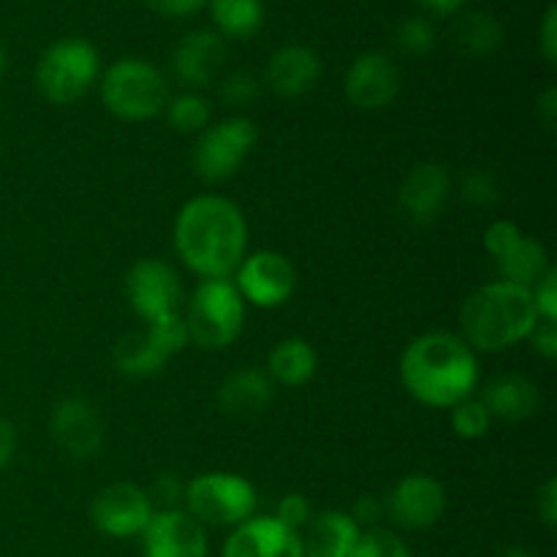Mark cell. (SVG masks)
Instances as JSON below:
<instances>
[{"mask_svg": "<svg viewBox=\"0 0 557 557\" xmlns=\"http://www.w3.org/2000/svg\"><path fill=\"white\" fill-rule=\"evenodd\" d=\"M539 49L549 65L557 63V5L544 11L542 27H539Z\"/></svg>", "mask_w": 557, "mask_h": 557, "instance_id": "39", "label": "cell"}, {"mask_svg": "<svg viewBox=\"0 0 557 557\" xmlns=\"http://www.w3.org/2000/svg\"><path fill=\"white\" fill-rule=\"evenodd\" d=\"M533 305L542 321H557V272L549 267L542 275V281L531 288Z\"/></svg>", "mask_w": 557, "mask_h": 557, "instance_id": "36", "label": "cell"}, {"mask_svg": "<svg viewBox=\"0 0 557 557\" xmlns=\"http://www.w3.org/2000/svg\"><path fill=\"white\" fill-rule=\"evenodd\" d=\"M101 101L120 120H150L166 109L169 85L147 60L123 58L103 71Z\"/></svg>", "mask_w": 557, "mask_h": 557, "instance_id": "5", "label": "cell"}, {"mask_svg": "<svg viewBox=\"0 0 557 557\" xmlns=\"http://www.w3.org/2000/svg\"><path fill=\"white\" fill-rule=\"evenodd\" d=\"M528 341L533 343V351L542 354L544 359H555L557 357V321L539 319V324L533 326Z\"/></svg>", "mask_w": 557, "mask_h": 557, "instance_id": "40", "label": "cell"}, {"mask_svg": "<svg viewBox=\"0 0 557 557\" xmlns=\"http://www.w3.org/2000/svg\"><path fill=\"white\" fill-rule=\"evenodd\" d=\"M381 509H384V506H381L373 495H364V498H359L357 506H354L351 520L357 522V525H373L381 517Z\"/></svg>", "mask_w": 557, "mask_h": 557, "instance_id": "43", "label": "cell"}, {"mask_svg": "<svg viewBox=\"0 0 557 557\" xmlns=\"http://www.w3.org/2000/svg\"><path fill=\"white\" fill-rule=\"evenodd\" d=\"M462 199L473 207H490L498 201V180L487 169H473L462 177Z\"/></svg>", "mask_w": 557, "mask_h": 557, "instance_id": "33", "label": "cell"}, {"mask_svg": "<svg viewBox=\"0 0 557 557\" xmlns=\"http://www.w3.org/2000/svg\"><path fill=\"white\" fill-rule=\"evenodd\" d=\"M455 41L471 58H487L504 41V27L487 11H468L457 20Z\"/></svg>", "mask_w": 557, "mask_h": 557, "instance_id": "26", "label": "cell"}, {"mask_svg": "<svg viewBox=\"0 0 557 557\" xmlns=\"http://www.w3.org/2000/svg\"><path fill=\"white\" fill-rule=\"evenodd\" d=\"M3 71H5V52H3V44H0V79H3Z\"/></svg>", "mask_w": 557, "mask_h": 557, "instance_id": "48", "label": "cell"}, {"mask_svg": "<svg viewBox=\"0 0 557 557\" xmlns=\"http://www.w3.org/2000/svg\"><path fill=\"white\" fill-rule=\"evenodd\" d=\"M210 16L226 38L256 36L264 25V3L261 0H207Z\"/></svg>", "mask_w": 557, "mask_h": 557, "instance_id": "25", "label": "cell"}, {"mask_svg": "<svg viewBox=\"0 0 557 557\" xmlns=\"http://www.w3.org/2000/svg\"><path fill=\"white\" fill-rule=\"evenodd\" d=\"M223 557H305L302 536L275 517H253L234 528L223 544Z\"/></svg>", "mask_w": 557, "mask_h": 557, "instance_id": "16", "label": "cell"}, {"mask_svg": "<svg viewBox=\"0 0 557 557\" xmlns=\"http://www.w3.org/2000/svg\"><path fill=\"white\" fill-rule=\"evenodd\" d=\"M237 292L245 302H253L256 308H281L288 302L297 288V270L292 261L277 250H256L239 261L237 270Z\"/></svg>", "mask_w": 557, "mask_h": 557, "instance_id": "9", "label": "cell"}, {"mask_svg": "<svg viewBox=\"0 0 557 557\" xmlns=\"http://www.w3.org/2000/svg\"><path fill=\"white\" fill-rule=\"evenodd\" d=\"M536 114L542 117V123L547 125V128H555V123H557V90L555 87H547V90L539 96Z\"/></svg>", "mask_w": 557, "mask_h": 557, "instance_id": "44", "label": "cell"}, {"mask_svg": "<svg viewBox=\"0 0 557 557\" xmlns=\"http://www.w3.org/2000/svg\"><path fill=\"white\" fill-rule=\"evenodd\" d=\"M498 270L500 281L533 288L542 281L544 272L549 270V256L542 243H536L533 237H525V234H522V237L511 245V250H506V253L500 256Z\"/></svg>", "mask_w": 557, "mask_h": 557, "instance_id": "24", "label": "cell"}, {"mask_svg": "<svg viewBox=\"0 0 557 557\" xmlns=\"http://www.w3.org/2000/svg\"><path fill=\"white\" fill-rule=\"evenodd\" d=\"M272 400V381L261 370L239 368L221 384L218 392V403L228 417L250 419L259 417Z\"/></svg>", "mask_w": 557, "mask_h": 557, "instance_id": "21", "label": "cell"}, {"mask_svg": "<svg viewBox=\"0 0 557 557\" xmlns=\"http://www.w3.org/2000/svg\"><path fill=\"white\" fill-rule=\"evenodd\" d=\"M185 504L188 515L199 525L237 528L250 520L256 509V490L248 479L237 473H201L185 484Z\"/></svg>", "mask_w": 557, "mask_h": 557, "instance_id": "7", "label": "cell"}, {"mask_svg": "<svg viewBox=\"0 0 557 557\" xmlns=\"http://www.w3.org/2000/svg\"><path fill=\"white\" fill-rule=\"evenodd\" d=\"M188 341L205 351H223L239 337L245 324V299L232 277H212L196 286L188 302Z\"/></svg>", "mask_w": 557, "mask_h": 557, "instance_id": "4", "label": "cell"}, {"mask_svg": "<svg viewBox=\"0 0 557 557\" xmlns=\"http://www.w3.org/2000/svg\"><path fill=\"white\" fill-rule=\"evenodd\" d=\"M321 76V60L305 44H286L267 63V82L275 92L286 98L305 96L313 90Z\"/></svg>", "mask_w": 557, "mask_h": 557, "instance_id": "19", "label": "cell"}, {"mask_svg": "<svg viewBox=\"0 0 557 557\" xmlns=\"http://www.w3.org/2000/svg\"><path fill=\"white\" fill-rule=\"evenodd\" d=\"M14 451H16L14 428H11V422H5V419L0 417V471L9 466L11 457H14Z\"/></svg>", "mask_w": 557, "mask_h": 557, "instance_id": "45", "label": "cell"}, {"mask_svg": "<svg viewBox=\"0 0 557 557\" xmlns=\"http://www.w3.org/2000/svg\"><path fill=\"white\" fill-rule=\"evenodd\" d=\"M520 237V226H515L511 221H495L493 226H487V232H484V250L498 261L506 250H511V245Z\"/></svg>", "mask_w": 557, "mask_h": 557, "instance_id": "37", "label": "cell"}, {"mask_svg": "<svg viewBox=\"0 0 557 557\" xmlns=\"http://www.w3.org/2000/svg\"><path fill=\"white\" fill-rule=\"evenodd\" d=\"M351 557H411V553L392 531L373 528L368 533H359V542Z\"/></svg>", "mask_w": 557, "mask_h": 557, "instance_id": "32", "label": "cell"}, {"mask_svg": "<svg viewBox=\"0 0 557 557\" xmlns=\"http://www.w3.org/2000/svg\"><path fill=\"white\" fill-rule=\"evenodd\" d=\"M248 248L245 215L223 196H196L185 201L174 221V250L190 272L205 281L232 277Z\"/></svg>", "mask_w": 557, "mask_h": 557, "instance_id": "1", "label": "cell"}, {"mask_svg": "<svg viewBox=\"0 0 557 557\" xmlns=\"http://www.w3.org/2000/svg\"><path fill=\"white\" fill-rule=\"evenodd\" d=\"M417 3L422 5V9L433 11V14L449 16L455 14V11H460L462 5H466V0H417Z\"/></svg>", "mask_w": 557, "mask_h": 557, "instance_id": "46", "label": "cell"}, {"mask_svg": "<svg viewBox=\"0 0 557 557\" xmlns=\"http://www.w3.org/2000/svg\"><path fill=\"white\" fill-rule=\"evenodd\" d=\"M259 79H256L250 71H232L226 79L221 82V98L232 107H245V103L256 101L259 98Z\"/></svg>", "mask_w": 557, "mask_h": 557, "instance_id": "34", "label": "cell"}, {"mask_svg": "<svg viewBox=\"0 0 557 557\" xmlns=\"http://www.w3.org/2000/svg\"><path fill=\"white\" fill-rule=\"evenodd\" d=\"M166 117L180 134H201L210 125L212 109L210 101L199 92H183L166 103Z\"/></svg>", "mask_w": 557, "mask_h": 557, "instance_id": "28", "label": "cell"}, {"mask_svg": "<svg viewBox=\"0 0 557 557\" xmlns=\"http://www.w3.org/2000/svg\"><path fill=\"white\" fill-rule=\"evenodd\" d=\"M504 557H533V555L522 547H511V549H506Z\"/></svg>", "mask_w": 557, "mask_h": 557, "instance_id": "47", "label": "cell"}, {"mask_svg": "<svg viewBox=\"0 0 557 557\" xmlns=\"http://www.w3.org/2000/svg\"><path fill=\"white\" fill-rule=\"evenodd\" d=\"M310 517H313V515H310V504H308V498H305V495L288 493V495H283L281 504H277L275 520L281 522V525H286L288 531L299 533L305 525H308Z\"/></svg>", "mask_w": 557, "mask_h": 557, "instance_id": "35", "label": "cell"}, {"mask_svg": "<svg viewBox=\"0 0 557 557\" xmlns=\"http://www.w3.org/2000/svg\"><path fill=\"white\" fill-rule=\"evenodd\" d=\"M308 533L302 539L305 557H351L359 542V525L351 515L343 511H324L310 517Z\"/></svg>", "mask_w": 557, "mask_h": 557, "instance_id": "20", "label": "cell"}, {"mask_svg": "<svg viewBox=\"0 0 557 557\" xmlns=\"http://www.w3.org/2000/svg\"><path fill=\"white\" fill-rule=\"evenodd\" d=\"M400 69L384 52L359 54L346 74L348 101L364 112H379L389 107L400 92Z\"/></svg>", "mask_w": 557, "mask_h": 557, "instance_id": "13", "label": "cell"}, {"mask_svg": "<svg viewBox=\"0 0 557 557\" xmlns=\"http://www.w3.org/2000/svg\"><path fill=\"white\" fill-rule=\"evenodd\" d=\"M147 335H150L152 343L166 354V359H172L174 354H180L188 346V330H185L183 313H172L163 315V319L147 321Z\"/></svg>", "mask_w": 557, "mask_h": 557, "instance_id": "31", "label": "cell"}, {"mask_svg": "<svg viewBox=\"0 0 557 557\" xmlns=\"http://www.w3.org/2000/svg\"><path fill=\"white\" fill-rule=\"evenodd\" d=\"M152 515L156 511L150 495L131 482L109 484L92 498L90 506L92 525L112 539L141 536Z\"/></svg>", "mask_w": 557, "mask_h": 557, "instance_id": "11", "label": "cell"}, {"mask_svg": "<svg viewBox=\"0 0 557 557\" xmlns=\"http://www.w3.org/2000/svg\"><path fill=\"white\" fill-rule=\"evenodd\" d=\"M141 3L150 11H156V14L180 20V16H190L205 9L207 0H141Z\"/></svg>", "mask_w": 557, "mask_h": 557, "instance_id": "41", "label": "cell"}, {"mask_svg": "<svg viewBox=\"0 0 557 557\" xmlns=\"http://www.w3.org/2000/svg\"><path fill=\"white\" fill-rule=\"evenodd\" d=\"M163 362H169L166 354L152 343L147 330L128 332L117 343V348H114V364H117V370L125 375H134V379H145V375L158 373L163 368Z\"/></svg>", "mask_w": 557, "mask_h": 557, "instance_id": "27", "label": "cell"}, {"mask_svg": "<svg viewBox=\"0 0 557 557\" xmlns=\"http://www.w3.org/2000/svg\"><path fill=\"white\" fill-rule=\"evenodd\" d=\"M449 190V172L441 163H417L403 177L397 199H400L403 212L413 223H433L441 215V210H444Z\"/></svg>", "mask_w": 557, "mask_h": 557, "instance_id": "18", "label": "cell"}, {"mask_svg": "<svg viewBox=\"0 0 557 557\" xmlns=\"http://www.w3.org/2000/svg\"><path fill=\"white\" fill-rule=\"evenodd\" d=\"M145 557H207L205 525L183 509H161L145 528Z\"/></svg>", "mask_w": 557, "mask_h": 557, "instance_id": "14", "label": "cell"}, {"mask_svg": "<svg viewBox=\"0 0 557 557\" xmlns=\"http://www.w3.org/2000/svg\"><path fill=\"white\" fill-rule=\"evenodd\" d=\"M536 509H539V517H542V522L547 528H555L557 522V479H547L542 487V493H539V500H536Z\"/></svg>", "mask_w": 557, "mask_h": 557, "instance_id": "42", "label": "cell"}, {"mask_svg": "<svg viewBox=\"0 0 557 557\" xmlns=\"http://www.w3.org/2000/svg\"><path fill=\"white\" fill-rule=\"evenodd\" d=\"M462 341L473 351H506L528 341L539 324L533 292L509 281H495L473 292L460 310Z\"/></svg>", "mask_w": 557, "mask_h": 557, "instance_id": "3", "label": "cell"}, {"mask_svg": "<svg viewBox=\"0 0 557 557\" xmlns=\"http://www.w3.org/2000/svg\"><path fill=\"white\" fill-rule=\"evenodd\" d=\"M223 63H226V44L212 30H194L180 38L172 58L174 76L194 90L215 82Z\"/></svg>", "mask_w": 557, "mask_h": 557, "instance_id": "17", "label": "cell"}, {"mask_svg": "<svg viewBox=\"0 0 557 557\" xmlns=\"http://www.w3.org/2000/svg\"><path fill=\"white\" fill-rule=\"evenodd\" d=\"M435 27L433 22L424 20V16H408L397 25L395 30V44L403 54H411V58H422V54L433 52L435 49Z\"/></svg>", "mask_w": 557, "mask_h": 557, "instance_id": "30", "label": "cell"}, {"mask_svg": "<svg viewBox=\"0 0 557 557\" xmlns=\"http://www.w3.org/2000/svg\"><path fill=\"white\" fill-rule=\"evenodd\" d=\"M267 368L270 375L283 386H302L313 379L315 368H319V357H315L313 346L302 337H286L277 343L267 357Z\"/></svg>", "mask_w": 557, "mask_h": 557, "instance_id": "23", "label": "cell"}, {"mask_svg": "<svg viewBox=\"0 0 557 557\" xmlns=\"http://www.w3.org/2000/svg\"><path fill=\"white\" fill-rule=\"evenodd\" d=\"M482 403L493 419H506V422H522L531 419L542 406V395L533 381L525 375H500V379L490 381L484 389Z\"/></svg>", "mask_w": 557, "mask_h": 557, "instance_id": "22", "label": "cell"}, {"mask_svg": "<svg viewBox=\"0 0 557 557\" xmlns=\"http://www.w3.org/2000/svg\"><path fill=\"white\" fill-rule=\"evenodd\" d=\"M493 424V413L487 411L482 400L466 397L457 406H451V430L466 441H479L490 433Z\"/></svg>", "mask_w": 557, "mask_h": 557, "instance_id": "29", "label": "cell"}, {"mask_svg": "<svg viewBox=\"0 0 557 557\" xmlns=\"http://www.w3.org/2000/svg\"><path fill=\"white\" fill-rule=\"evenodd\" d=\"M101 60L87 38H60L44 49L36 65V87L54 107L76 103L98 79Z\"/></svg>", "mask_w": 557, "mask_h": 557, "instance_id": "6", "label": "cell"}, {"mask_svg": "<svg viewBox=\"0 0 557 557\" xmlns=\"http://www.w3.org/2000/svg\"><path fill=\"white\" fill-rule=\"evenodd\" d=\"M400 379L408 395L433 408H451L473 395L479 384L476 351L451 332L413 337L400 359Z\"/></svg>", "mask_w": 557, "mask_h": 557, "instance_id": "2", "label": "cell"}, {"mask_svg": "<svg viewBox=\"0 0 557 557\" xmlns=\"http://www.w3.org/2000/svg\"><path fill=\"white\" fill-rule=\"evenodd\" d=\"M183 498H185V484L180 482L174 473H163V476H158L156 484H152L150 500L166 506V509H177V504Z\"/></svg>", "mask_w": 557, "mask_h": 557, "instance_id": "38", "label": "cell"}, {"mask_svg": "<svg viewBox=\"0 0 557 557\" xmlns=\"http://www.w3.org/2000/svg\"><path fill=\"white\" fill-rule=\"evenodd\" d=\"M386 511L392 520L408 531L433 528L446 511V490L438 479L411 473L400 479L386 498Z\"/></svg>", "mask_w": 557, "mask_h": 557, "instance_id": "12", "label": "cell"}, {"mask_svg": "<svg viewBox=\"0 0 557 557\" xmlns=\"http://www.w3.org/2000/svg\"><path fill=\"white\" fill-rule=\"evenodd\" d=\"M125 294L136 315L145 321L180 313L183 305V283L177 272L158 259H141L131 267L125 277Z\"/></svg>", "mask_w": 557, "mask_h": 557, "instance_id": "10", "label": "cell"}, {"mask_svg": "<svg viewBox=\"0 0 557 557\" xmlns=\"http://www.w3.org/2000/svg\"><path fill=\"white\" fill-rule=\"evenodd\" d=\"M52 438L58 441L65 455L76 460H87L103 444V422L96 408L82 397H69L52 411Z\"/></svg>", "mask_w": 557, "mask_h": 557, "instance_id": "15", "label": "cell"}, {"mask_svg": "<svg viewBox=\"0 0 557 557\" xmlns=\"http://www.w3.org/2000/svg\"><path fill=\"white\" fill-rule=\"evenodd\" d=\"M256 139L259 134H256L253 120L248 117H226L215 125H207L190 158L194 172L205 183H223L234 177L253 150Z\"/></svg>", "mask_w": 557, "mask_h": 557, "instance_id": "8", "label": "cell"}]
</instances>
